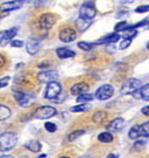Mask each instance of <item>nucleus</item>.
Masks as SVG:
<instances>
[{"label":"nucleus","mask_w":149,"mask_h":158,"mask_svg":"<svg viewBox=\"0 0 149 158\" xmlns=\"http://www.w3.org/2000/svg\"><path fill=\"white\" fill-rule=\"evenodd\" d=\"M18 135L13 131H5L0 134V151H10L17 145Z\"/></svg>","instance_id":"obj_1"},{"label":"nucleus","mask_w":149,"mask_h":158,"mask_svg":"<svg viewBox=\"0 0 149 158\" xmlns=\"http://www.w3.org/2000/svg\"><path fill=\"white\" fill-rule=\"evenodd\" d=\"M129 138L132 139H138L139 137H149V122H146L143 124L134 125L132 129L129 130Z\"/></svg>","instance_id":"obj_2"},{"label":"nucleus","mask_w":149,"mask_h":158,"mask_svg":"<svg viewBox=\"0 0 149 158\" xmlns=\"http://www.w3.org/2000/svg\"><path fill=\"white\" fill-rule=\"evenodd\" d=\"M97 14V10L96 6L92 1H86L84 2L83 6L79 10V18H83L86 20H92Z\"/></svg>","instance_id":"obj_3"},{"label":"nucleus","mask_w":149,"mask_h":158,"mask_svg":"<svg viewBox=\"0 0 149 158\" xmlns=\"http://www.w3.org/2000/svg\"><path fill=\"white\" fill-rule=\"evenodd\" d=\"M56 109L54 107H50V106H42V107L37 108L34 113L33 117L37 119H48L53 116L56 115Z\"/></svg>","instance_id":"obj_4"},{"label":"nucleus","mask_w":149,"mask_h":158,"mask_svg":"<svg viewBox=\"0 0 149 158\" xmlns=\"http://www.w3.org/2000/svg\"><path fill=\"white\" fill-rule=\"evenodd\" d=\"M14 98L20 107H29L35 101V96L33 94L25 93V91H17L14 94Z\"/></svg>","instance_id":"obj_5"},{"label":"nucleus","mask_w":149,"mask_h":158,"mask_svg":"<svg viewBox=\"0 0 149 158\" xmlns=\"http://www.w3.org/2000/svg\"><path fill=\"white\" fill-rule=\"evenodd\" d=\"M141 88V81L138 79H128L121 87V95H128L133 94Z\"/></svg>","instance_id":"obj_6"},{"label":"nucleus","mask_w":149,"mask_h":158,"mask_svg":"<svg viewBox=\"0 0 149 158\" xmlns=\"http://www.w3.org/2000/svg\"><path fill=\"white\" fill-rule=\"evenodd\" d=\"M62 91V85L57 82V81H53L49 82L47 87H45V90H44V97L48 98V100H54L57 96L61 94Z\"/></svg>","instance_id":"obj_7"},{"label":"nucleus","mask_w":149,"mask_h":158,"mask_svg":"<svg viewBox=\"0 0 149 158\" xmlns=\"http://www.w3.org/2000/svg\"><path fill=\"white\" fill-rule=\"evenodd\" d=\"M114 94V88L113 85H103L101 87H99L96 94H94V97L99 101H105V100H108L111 98Z\"/></svg>","instance_id":"obj_8"},{"label":"nucleus","mask_w":149,"mask_h":158,"mask_svg":"<svg viewBox=\"0 0 149 158\" xmlns=\"http://www.w3.org/2000/svg\"><path fill=\"white\" fill-rule=\"evenodd\" d=\"M55 15L51 13H43L39 19V26L42 29H50L55 25Z\"/></svg>","instance_id":"obj_9"},{"label":"nucleus","mask_w":149,"mask_h":158,"mask_svg":"<svg viewBox=\"0 0 149 158\" xmlns=\"http://www.w3.org/2000/svg\"><path fill=\"white\" fill-rule=\"evenodd\" d=\"M28 1V0H12V1H5L0 5V11L1 12H11L21 8L22 5Z\"/></svg>","instance_id":"obj_10"},{"label":"nucleus","mask_w":149,"mask_h":158,"mask_svg":"<svg viewBox=\"0 0 149 158\" xmlns=\"http://www.w3.org/2000/svg\"><path fill=\"white\" fill-rule=\"evenodd\" d=\"M58 79V74L55 70H43L37 74V80L41 83H49Z\"/></svg>","instance_id":"obj_11"},{"label":"nucleus","mask_w":149,"mask_h":158,"mask_svg":"<svg viewBox=\"0 0 149 158\" xmlns=\"http://www.w3.org/2000/svg\"><path fill=\"white\" fill-rule=\"evenodd\" d=\"M42 47V41L39 39H30L27 41L26 44V51L28 52V54L30 55H35L36 53H39V51Z\"/></svg>","instance_id":"obj_12"},{"label":"nucleus","mask_w":149,"mask_h":158,"mask_svg":"<svg viewBox=\"0 0 149 158\" xmlns=\"http://www.w3.org/2000/svg\"><path fill=\"white\" fill-rule=\"evenodd\" d=\"M76 39V31L71 27H65L60 32V40L62 42H72Z\"/></svg>","instance_id":"obj_13"},{"label":"nucleus","mask_w":149,"mask_h":158,"mask_svg":"<svg viewBox=\"0 0 149 158\" xmlns=\"http://www.w3.org/2000/svg\"><path fill=\"white\" fill-rule=\"evenodd\" d=\"M18 32H19V28H18V27H13V28H10V29H7L6 32H4L1 39H0V46H1V47H5L6 45H8V42L12 41V39L17 35Z\"/></svg>","instance_id":"obj_14"},{"label":"nucleus","mask_w":149,"mask_h":158,"mask_svg":"<svg viewBox=\"0 0 149 158\" xmlns=\"http://www.w3.org/2000/svg\"><path fill=\"white\" fill-rule=\"evenodd\" d=\"M88 90V85L85 83V82H78L76 85H73L71 87V94L72 95H82V94H85L86 91Z\"/></svg>","instance_id":"obj_15"},{"label":"nucleus","mask_w":149,"mask_h":158,"mask_svg":"<svg viewBox=\"0 0 149 158\" xmlns=\"http://www.w3.org/2000/svg\"><path fill=\"white\" fill-rule=\"evenodd\" d=\"M119 39H120V34L112 33V34H108V35H105V36H103V38H100L98 41L94 42V45H100V44H113V42H116Z\"/></svg>","instance_id":"obj_16"},{"label":"nucleus","mask_w":149,"mask_h":158,"mask_svg":"<svg viewBox=\"0 0 149 158\" xmlns=\"http://www.w3.org/2000/svg\"><path fill=\"white\" fill-rule=\"evenodd\" d=\"M124 127H125V119L121 118V117H118V118H114L113 121H111L106 128L108 130H112V131H119Z\"/></svg>","instance_id":"obj_17"},{"label":"nucleus","mask_w":149,"mask_h":158,"mask_svg":"<svg viewBox=\"0 0 149 158\" xmlns=\"http://www.w3.org/2000/svg\"><path fill=\"white\" fill-rule=\"evenodd\" d=\"M56 54L60 59H70V57H73L76 55V53L69 48H65V47H61V48H57L56 49Z\"/></svg>","instance_id":"obj_18"},{"label":"nucleus","mask_w":149,"mask_h":158,"mask_svg":"<svg viewBox=\"0 0 149 158\" xmlns=\"http://www.w3.org/2000/svg\"><path fill=\"white\" fill-rule=\"evenodd\" d=\"M25 147L27 148L29 151H32V152H40L41 149H42L41 143H40L39 141H35V139H32V141L27 142V143L25 144Z\"/></svg>","instance_id":"obj_19"},{"label":"nucleus","mask_w":149,"mask_h":158,"mask_svg":"<svg viewBox=\"0 0 149 158\" xmlns=\"http://www.w3.org/2000/svg\"><path fill=\"white\" fill-rule=\"evenodd\" d=\"M90 26H91V20H86V19H83V18H78L76 20V27L80 32L86 31Z\"/></svg>","instance_id":"obj_20"},{"label":"nucleus","mask_w":149,"mask_h":158,"mask_svg":"<svg viewBox=\"0 0 149 158\" xmlns=\"http://www.w3.org/2000/svg\"><path fill=\"white\" fill-rule=\"evenodd\" d=\"M12 115V110L4 104H0V121H5L10 118Z\"/></svg>","instance_id":"obj_21"},{"label":"nucleus","mask_w":149,"mask_h":158,"mask_svg":"<svg viewBox=\"0 0 149 158\" xmlns=\"http://www.w3.org/2000/svg\"><path fill=\"white\" fill-rule=\"evenodd\" d=\"M98 141L101 143H110L113 141V135L111 134L110 131H105V132H101L98 135Z\"/></svg>","instance_id":"obj_22"},{"label":"nucleus","mask_w":149,"mask_h":158,"mask_svg":"<svg viewBox=\"0 0 149 158\" xmlns=\"http://www.w3.org/2000/svg\"><path fill=\"white\" fill-rule=\"evenodd\" d=\"M84 134H85V130H83V129L75 130V131H72V132H70V134H69V136H68V141H69V142L75 141V139L79 138L80 136H83Z\"/></svg>","instance_id":"obj_23"},{"label":"nucleus","mask_w":149,"mask_h":158,"mask_svg":"<svg viewBox=\"0 0 149 158\" xmlns=\"http://www.w3.org/2000/svg\"><path fill=\"white\" fill-rule=\"evenodd\" d=\"M139 90H140V96H141V98H143L144 101H149V83L146 85H142Z\"/></svg>","instance_id":"obj_24"},{"label":"nucleus","mask_w":149,"mask_h":158,"mask_svg":"<svg viewBox=\"0 0 149 158\" xmlns=\"http://www.w3.org/2000/svg\"><path fill=\"white\" fill-rule=\"evenodd\" d=\"M94 98V96L92 94H88V93H85V94H82V95H79L77 97V102L79 103H86V102H90L92 101Z\"/></svg>","instance_id":"obj_25"},{"label":"nucleus","mask_w":149,"mask_h":158,"mask_svg":"<svg viewBox=\"0 0 149 158\" xmlns=\"http://www.w3.org/2000/svg\"><path fill=\"white\" fill-rule=\"evenodd\" d=\"M128 28H129V25H128L127 21H120V23H118L116 25L114 31H116V33H118V32H124V31H127Z\"/></svg>","instance_id":"obj_26"},{"label":"nucleus","mask_w":149,"mask_h":158,"mask_svg":"<svg viewBox=\"0 0 149 158\" xmlns=\"http://www.w3.org/2000/svg\"><path fill=\"white\" fill-rule=\"evenodd\" d=\"M106 117V113L105 111H97V113L93 114L92 116V119H93L94 123H100L103 119Z\"/></svg>","instance_id":"obj_27"},{"label":"nucleus","mask_w":149,"mask_h":158,"mask_svg":"<svg viewBox=\"0 0 149 158\" xmlns=\"http://www.w3.org/2000/svg\"><path fill=\"white\" fill-rule=\"evenodd\" d=\"M88 109V106H86V104H78V106H76V107H72L70 110H71L72 113H82V111H86Z\"/></svg>","instance_id":"obj_28"},{"label":"nucleus","mask_w":149,"mask_h":158,"mask_svg":"<svg viewBox=\"0 0 149 158\" xmlns=\"http://www.w3.org/2000/svg\"><path fill=\"white\" fill-rule=\"evenodd\" d=\"M78 47H79L80 49H83V51L88 52L92 49L93 45H92V44H88V42H85V41H80V42H78Z\"/></svg>","instance_id":"obj_29"},{"label":"nucleus","mask_w":149,"mask_h":158,"mask_svg":"<svg viewBox=\"0 0 149 158\" xmlns=\"http://www.w3.org/2000/svg\"><path fill=\"white\" fill-rule=\"evenodd\" d=\"M124 32H125V33H124V38H125V39H132V38H134V36L138 34L136 29H132V28L127 29V31H124Z\"/></svg>","instance_id":"obj_30"},{"label":"nucleus","mask_w":149,"mask_h":158,"mask_svg":"<svg viewBox=\"0 0 149 158\" xmlns=\"http://www.w3.org/2000/svg\"><path fill=\"white\" fill-rule=\"evenodd\" d=\"M44 128H45V130L48 132H55L56 130H57V125L55 123H53V122H45L44 123Z\"/></svg>","instance_id":"obj_31"},{"label":"nucleus","mask_w":149,"mask_h":158,"mask_svg":"<svg viewBox=\"0 0 149 158\" xmlns=\"http://www.w3.org/2000/svg\"><path fill=\"white\" fill-rule=\"evenodd\" d=\"M131 44H132V39H125V38H124V40L120 41L119 48H120V49H126V48H128V47L131 46Z\"/></svg>","instance_id":"obj_32"},{"label":"nucleus","mask_w":149,"mask_h":158,"mask_svg":"<svg viewBox=\"0 0 149 158\" xmlns=\"http://www.w3.org/2000/svg\"><path fill=\"white\" fill-rule=\"evenodd\" d=\"M135 12H136V13H146V12H149V5L139 6V7H136Z\"/></svg>","instance_id":"obj_33"},{"label":"nucleus","mask_w":149,"mask_h":158,"mask_svg":"<svg viewBox=\"0 0 149 158\" xmlns=\"http://www.w3.org/2000/svg\"><path fill=\"white\" fill-rule=\"evenodd\" d=\"M10 80H11V77H10V76H4V77H1V79H0V88H4V87H6V85H8Z\"/></svg>","instance_id":"obj_34"},{"label":"nucleus","mask_w":149,"mask_h":158,"mask_svg":"<svg viewBox=\"0 0 149 158\" xmlns=\"http://www.w3.org/2000/svg\"><path fill=\"white\" fill-rule=\"evenodd\" d=\"M11 46L12 47H14V48H20V47H22L23 46V41H21V40H13L11 42Z\"/></svg>","instance_id":"obj_35"},{"label":"nucleus","mask_w":149,"mask_h":158,"mask_svg":"<svg viewBox=\"0 0 149 158\" xmlns=\"http://www.w3.org/2000/svg\"><path fill=\"white\" fill-rule=\"evenodd\" d=\"M66 98V95L65 94H62V91H61V94L57 96L56 98H54V101L53 102H56V103H61V102H63L64 100Z\"/></svg>","instance_id":"obj_36"},{"label":"nucleus","mask_w":149,"mask_h":158,"mask_svg":"<svg viewBox=\"0 0 149 158\" xmlns=\"http://www.w3.org/2000/svg\"><path fill=\"white\" fill-rule=\"evenodd\" d=\"M144 144H146L144 141H139L134 144V148H135V150H139V149H142V147H144Z\"/></svg>","instance_id":"obj_37"},{"label":"nucleus","mask_w":149,"mask_h":158,"mask_svg":"<svg viewBox=\"0 0 149 158\" xmlns=\"http://www.w3.org/2000/svg\"><path fill=\"white\" fill-rule=\"evenodd\" d=\"M141 113L143 114V115H146V116H149V106L142 108V109H141Z\"/></svg>","instance_id":"obj_38"},{"label":"nucleus","mask_w":149,"mask_h":158,"mask_svg":"<svg viewBox=\"0 0 149 158\" xmlns=\"http://www.w3.org/2000/svg\"><path fill=\"white\" fill-rule=\"evenodd\" d=\"M5 62H6V60H5V57L2 56L1 54H0V68L2 67L4 64H5Z\"/></svg>","instance_id":"obj_39"},{"label":"nucleus","mask_w":149,"mask_h":158,"mask_svg":"<svg viewBox=\"0 0 149 158\" xmlns=\"http://www.w3.org/2000/svg\"><path fill=\"white\" fill-rule=\"evenodd\" d=\"M106 158H118V155H116V153H112V155L107 156Z\"/></svg>","instance_id":"obj_40"},{"label":"nucleus","mask_w":149,"mask_h":158,"mask_svg":"<svg viewBox=\"0 0 149 158\" xmlns=\"http://www.w3.org/2000/svg\"><path fill=\"white\" fill-rule=\"evenodd\" d=\"M0 158H13V156H10V155H2V156H0Z\"/></svg>","instance_id":"obj_41"},{"label":"nucleus","mask_w":149,"mask_h":158,"mask_svg":"<svg viewBox=\"0 0 149 158\" xmlns=\"http://www.w3.org/2000/svg\"><path fill=\"white\" fill-rule=\"evenodd\" d=\"M58 158H70V157H68V156H61V157H58Z\"/></svg>","instance_id":"obj_42"},{"label":"nucleus","mask_w":149,"mask_h":158,"mask_svg":"<svg viewBox=\"0 0 149 158\" xmlns=\"http://www.w3.org/2000/svg\"><path fill=\"white\" fill-rule=\"evenodd\" d=\"M147 48H148V49H149V42H148V45H147Z\"/></svg>","instance_id":"obj_43"}]
</instances>
